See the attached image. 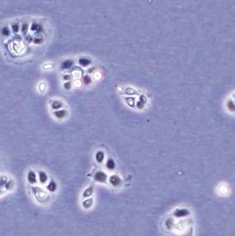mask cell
Returning a JSON list of instances; mask_svg holds the SVG:
<instances>
[{"mask_svg": "<svg viewBox=\"0 0 235 236\" xmlns=\"http://www.w3.org/2000/svg\"><path fill=\"white\" fill-rule=\"evenodd\" d=\"M4 194H5V191H3L2 188H0V196H2V195H4Z\"/></svg>", "mask_w": 235, "mask_h": 236, "instance_id": "cell-17", "label": "cell"}, {"mask_svg": "<svg viewBox=\"0 0 235 236\" xmlns=\"http://www.w3.org/2000/svg\"><path fill=\"white\" fill-rule=\"evenodd\" d=\"M109 179V176L106 175L104 171H98L95 172L94 175V180L95 182H98V183H106Z\"/></svg>", "mask_w": 235, "mask_h": 236, "instance_id": "cell-5", "label": "cell"}, {"mask_svg": "<svg viewBox=\"0 0 235 236\" xmlns=\"http://www.w3.org/2000/svg\"><path fill=\"white\" fill-rule=\"evenodd\" d=\"M108 181H109V183L110 184V186H112L113 187H119L122 184L121 178L119 176H117V175H111L109 177Z\"/></svg>", "mask_w": 235, "mask_h": 236, "instance_id": "cell-6", "label": "cell"}, {"mask_svg": "<svg viewBox=\"0 0 235 236\" xmlns=\"http://www.w3.org/2000/svg\"><path fill=\"white\" fill-rule=\"evenodd\" d=\"M105 157H106L105 153L102 151V150H99V151H98L97 153H95V162H97L98 164H99V165L103 164L104 160H105Z\"/></svg>", "mask_w": 235, "mask_h": 236, "instance_id": "cell-10", "label": "cell"}, {"mask_svg": "<svg viewBox=\"0 0 235 236\" xmlns=\"http://www.w3.org/2000/svg\"><path fill=\"white\" fill-rule=\"evenodd\" d=\"M229 192H230V188L226 184H220L218 187V193L220 195L226 196V195H228Z\"/></svg>", "mask_w": 235, "mask_h": 236, "instance_id": "cell-11", "label": "cell"}, {"mask_svg": "<svg viewBox=\"0 0 235 236\" xmlns=\"http://www.w3.org/2000/svg\"><path fill=\"white\" fill-rule=\"evenodd\" d=\"M8 179L9 178L7 176H5V175H0V188H2V187H5V185H6V183L7 182Z\"/></svg>", "mask_w": 235, "mask_h": 236, "instance_id": "cell-16", "label": "cell"}, {"mask_svg": "<svg viewBox=\"0 0 235 236\" xmlns=\"http://www.w3.org/2000/svg\"><path fill=\"white\" fill-rule=\"evenodd\" d=\"M14 187H15V182H14V180L13 179H8L4 187H5L6 191H11V190H13Z\"/></svg>", "mask_w": 235, "mask_h": 236, "instance_id": "cell-15", "label": "cell"}, {"mask_svg": "<svg viewBox=\"0 0 235 236\" xmlns=\"http://www.w3.org/2000/svg\"><path fill=\"white\" fill-rule=\"evenodd\" d=\"M116 167V165H115V161L112 159V158H109L106 160V168L108 169L109 171H113Z\"/></svg>", "mask_w": 235, "mask_h": 236, "instance_id": "cell-13", "label": "cell"}, {"mask_svg": "<svg viewBox=\"0 0 235 236\" xmlns=\"http://www.w3.org/2000/svg\"><path fill=\"white\" fill-rule=\"evenodd\" d=\"M27 181L30 186H36L38 183V175L34 170H29L27 173Z\"/></svg>", "mask_w": 235, "mask_h": 236, "instance_id": "cell-2", "label": "cell"}, {"mask_svg": "<svg viewBox=\"0 0 235 236\" xmlns=\"http://www.w3.org/2000/svg\"><path fill=\"white\" fill-rule=\"evenodd\" d=\"M93 192H94V187H93L92 186H90V187H88L87 188H85V189H84V191L83 192L82 197H83L84 199L90 198V197L92 196V194H93Z\"/></svg>", "mask_w": 235, "mask_h": 236, "instance_id": "cell-14", "label": "cell"}, {"mask_svg": "<svg viewBox=\"0 0 235 236\" xmlns=\"http://www.w3.org/2000/svg\"><path fill=\"white\" fill-rule=\"evenodd\" d=\"M50 107L51 109L54 111V110H62L65 108V103H63L61 99H51L50 100Z\"/></svg>", "mask_w": 235, "mask_h": 236, "instance_id": "cell-7", "label": "cell"}, {"mask_svg": "<svg viewBox=\"0 0 235 236\" xmlns=\"http://www.w3.org/2000/svg\"><path fill=\"white\" fill-rule=\"evenodd\" d=\"M188 214H189V211L187 209H176L174 212V215L176 218L187 217Z\"/></svg>", "mask_w": 235, "mask_h": 236, "instance_id": "cell-9", "label": "cell"}, {"mask_svg": "<svg viewBox=\"0 0 235 236\" xmlns=\"http://www.w3.org/2000/svg\"><path fill=\"white\" fill-rule=\"evenodd\" d=\"M52 116H53V118H54V119H56L58 121L65 120L66 118L68 117V110H65V109L54 110V111L52 112Z\"/></svg>", "mask_w": 235, "mask_h": 236, "instance_id": "cell-4", "label": "cell"}, {"mask_svg": "<svg viewBox=\"0 0 235 236\" xmlns=\"http://www.w3.org/2000/svg\"><path fill=\"white\" fill-rule=\"evenodd\" d=\"M45 188L46 190L49 192V193H54L57 189H58V185L56 183V181L55 180H49L48 183L45 185Z\"/></svg>", "mask_w": 235, "mask_h": 236, "instance_id": "cell-8", "label": "cell"}, {"mask_svg": "<svg viewBox=\"0 0 235 236\" xmlns=\"http://www.w3.org/2000/svg\"><path fill=\"white\" fill-rule=\"evenodd\" d=\"M32 193L33 195L35 196L36 199L39 201V202H41L45 200V198H48V193L46 191H44V189H42L41 187H36V186H32Z\"/></svg>", "mask_w": 235, "mask_h": 236, "instance_id": "cell-1", "label": "cell"}, {"mask_svg": "<svg viewBox=\"0 0 235 236\" xmlns=\"http://www.w3.org/2000/svg\"><path fill=\"white\" fill-rule=\"evenodd\" d=\"M37 175H38V183L40 186H45L48 182H49V176L48 174L43 170H39L37 171Z\"/></svg>", "mask_w": 235, "mask_h": 236, "instance_id": "cell-3", "label": "cell"}, {"mask_svg": "<svg viewBox=\"0 0 235 236\" xmlns=\"http://www.w3.org/2000/svg\"><path fill=\"white\" fill-rule=\"evenodd\" d=\"M93 204H94V199L91 197L90 198H87V199H84V200L82 202V206L85 210L90 209L93 206Z\"/></svg>", "mask_w": 235, "mask_h": 236, "instance_id": "cell-12", "label": "cell"}]
</instances>
